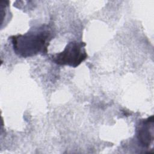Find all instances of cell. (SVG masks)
<instances>
[{
  "label": "cell",
  "instance_id": "cell-1",
  "mask_svg": "<svg viewBox=\"0 0 154 154\" xmlns=\"http://www.w3.org/2000/svg\"><path fill=\"white\" fill-rule=\"evenodd\" d=\"M53 38V32L48 25L31 29L26 33L10 37L13 50L17 55L26 58L37 54L45 55Z\"/></svg>",
  "mask_w": 154,
  "mask_h": 154
},
{
  "label": "cell",
  "instance_id": "cell-2",
  "mask_svg": "<svg viewBox=\"0 0 154 154\" xmlns=\"http://www.w3.org/2000/svg\"><path fill=\"white\" fill-rule=\"evenodd\" d=\"M85 46L83 42H70L62 52L52 55V61L58 65L76 67L87 58Z\"/></svg>",
  "mask_w": 154,
  "mask_h": 154
},
{
  "label": "cell",
  "instance_id": "cell-3",
  "mask_svg": "<svg viewBox=\"0 0 154 154\" xmlns=\"http://www.w3.org/2000/svg\"><path fill=\"white\" fill-rule=\"evenodd\" d=\"M137 138L143 147H149L153 141V116L140 121L137 129Z\"/></svg>",
  "mask_w": 154,
  "mask_h": 154
}]
</instances>
